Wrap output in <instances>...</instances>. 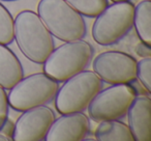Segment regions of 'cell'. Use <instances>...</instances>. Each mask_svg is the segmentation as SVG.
Wrapping results in <instances>:
<instances>
[{"instance_id":"cell-4","label":"cell","mask_w":151,"mask_h":141,"mask_svg":"<svg viewBox=\"0 0 151 141\" xmlns=\"http://www.w3.org/2000/svg\"><path fill=\"white\" fill-rule=\"evenodd\" d=\"M103 89V81L93 71L84 69L63 82L55 95V108L60 114L83 112Z\"/></svg>"},{"instance_id":"cell-19","label":"cell","mask_w":151,"mask_h":141,"mask_svg":"<svg viewBox=\"0 0 151 141\" xmlns=\"http://www.w3.org/2000/svg\"><path fill=\"white\" fill-rule=\"evenodd\" d=\"M136 52H137V54H138L140 57H142V58H145V57H151L150 46L144 44V43H140V44L137 46Z\"/></svg>"},{"instance_id":"cell-22","label":"cell","mask_w":151,"mask_h":141,"mask_svg":"<svg viewBox=\"0 0 151 141\" xmlns=\"http://www.w3.org/2000/svg\"><path fill=\"white\" fill-rule=\"evenodd\" d=\"M2 1H17V0H2Z\"/></svg>"},{"instance_id":"cell-7","label":"cell","mask_w":151,"mask_h":141,"mask_svg":"<svg viewBox=\"0 0 151 141\" xmlns=\"http://www.w3.org/2000/svg\"><path fill=\"white\" fill-rule=\"evenodd\" d=\"M137 89L130 83L112 84L101 89L87 107L89 117L94 121L121 119L126 115L137 97Z\"/></svg>"},{"instance_id":"cell-10","label":"cell","mask_w":151,"mask_h":141,"mask_svg":"<svg viewBox=\"0 0 151 141\" xmlns=\"http://www.w3.org/2000/svg\"><path fill=\"white\" fill-rule=\"evenodd\" d=\"M90 131V119L84 112L61 114L55 118L46 135V141H82Z\"/></svg>"},{"instance_id":"cell-14","label":"cell","mask_w":151,"mask_h":141,"mask_svg":"<svg viewBox=\"0 0 151 141\" xmlns=\"http://www.w3.org/2000/svg\"><path fill=\"white\" fill-rule=\"evenodd\" d=\"M134 26L141 42L151 46V1L142 0L134 7Z\"/></svg>"},{"instance_id":"cell-20","label":"cell","mask_w":151,"mask_h":141,"mask_svg":"<svg viewBox=\"0 0 151 141\" xmlns=\"http://www.w3.org/2000/svg\"><path fill=\"white\" fill-rule=\"evenodd\" d=\"M12 140H13V139L9 138V137L6 136L4 133H2L1 131H0V141H12Z\"/></svg>"},{"instance_id":"cell-1","label":"cell","mask_w":151,"mask_h":141,"mask_svg":"<svg viewBox=\"0 0 151 141\" xmlns=\"http://www.w3.org/2000/svg\"><path fill=\"white\" fill-rule=\"evenodd\" d=\"M14 40L22 54L38 64H42L55 49L53 35L37 13L30 9L20 12L16 17Z\"/></svg>"},{"instance_id":"cell-2","label":"cell","mask_w":151,"mask_h":141,"mask_svg":"<svg viewBox=\"0 0 151 141\" xmlns=\"http://www.w3.org/2000/svg\"><path fill=\"white\" fill-rule=\"evenodd\" d=\"M37 15L50 33L62 42L82 40L86 35L84 16L65 0H40Z\"/></svg>"},{"instance_id":"cell-9","label":"cell","mask_w":151,"mask_h":141,"mask_svg":"<svg viewBox=\"0 0 151 141\" xmlns=\"http://www.w3.org/2000/svg\"><path fill=\"white\" fill-rule=\"evenodd\" d=\"M55 118L54 111L46 105L23 111L14 126L12 138L15 141L45 140Z\"/></svg>"},{"instance_id":"cell-6","label":"cell","mask_w":151,"mask_h":141,"mask_svg":"<svg viewBox=\"0 0 151 141\" xmlns=\"http://www.w3.org/2000/svg\"><path fill=\"white\" fill-rule=\"evenodd\" d=\"M59 82L46 73H35L23 77L7 95L9 105L19 112L26 111L38 106L47 105L54 100Z\"/></svg>"},{"instance_id":"cell-16","label":"cell","mask_w":151,"mask_h":141,"mask_svg":"<svg viewBox=\"0 0 151 141\" xmlns=\"http://www.w3.org/2000/svg\"><path fill=\"white\" fill-rule=\"evenodd\" d=\"M15 19L11 12L0 2V44L9 45L14 42Z\"/></svg>"},{"instance_id":"cell-3","label":"cell","mask_w":151,"mask_h":141,"mask_svg":"<svg viewBox=\"0 0 151 141\" xmlns=\"http://www.w3.org/2000/svg\"><path fill=\"white\" fill-rule=\"evenodd\" d=\"M92 56V46L83 38L65 42L54 49L42 63L44 73L57 82H64L73 75L86 69Z\"/></svg>"},{"instance_id":"cell-18","label":"cell","mask_w":151,"mask_h":141,"mask_svg":"<svg viewBox=\"0 0 151 141\" xmlns=\"http://www.w3.org/2000/svg\"><path fill=\"white\" fill-rule=\"evenodd\" d=\"M9 99L7 93H5V89L2 86H0V131L2 130L5 122L9 119Z\"/></svg>"},{"instance_id":"cell-21","label":"cell","mask_w":151,"mask_h":141,"mask_svg":"<svg viewBox=\"0 0 151 141\" xmlns=\"http://www.w3.org/2000/svg\"><path fill=\"white\" fill-rule=\"evenodd\" d=\"M112 2H120V1H128V0H111Z\"/></svg>"},{"instance_id":"cell-8","label":"cell","mask_w":151,"mask_h":141,"mask_svg":"<svg viewBox=\"0 0 151 141\" xmlns=\"http://www.w3.org/2000/svg\"><path fill=\"white\" fill-rule=\"evenodd\" d=\"M93 72L108 84L132 83L137 80V60L121 51H106L93 59Z\"/></svg>"},{"instance_id":"cell-12","label":"cell","mask_w":151,"mask_h":141,"mask_svg":"<svg viewBox=\"0 0 151 141\" xmlns=\"http://www.w3.org/2000/svg\"><path fill=\"white\" fill-rule=\"evenodd\" d=\"M24 77V69L17 55L0 44V86L9 90Z\"/></svg>"},{"instance_id":"cell-13","label":"cell","mask_w":151,"mask_h":141,"mask_svg":"<svg viewBox=\"0 0 151 141\" xmlns=\"http://www.w3.org/2000/svg\"><path fill=\"white\" fill-rule=\"evenodd\" d=\"M94 132L97 141H134L128 124L119 119L104 120Z\"/></svg>"},{"instance_id":"cell-15","label":"cell","mask_w":151,"mask_h":141,"mask_svg":"<svg viewBox=\"0 0 151 141\" xmlns=\"http://www.w3.org/2000/svg\"><path fill=\"white\" fill-rule=\"evenodd\" d=\"M73 9L88 18H95L108 7V0H65Z\"/></svg>"},{"instance_id":"cell-5","label":"cell","mask_w":151,"mask_h":141,"mask_svg":"<svg viewBox=\"0 0 151 141\" xmlns=\"http://www.w3.org/2000/svg\"><path fill=\"white\" fill-rule=\"evenodd\" d=\"M134 4L128 1L108 5L92 25L91 33L101 46H111L123 38L134 26Z\"/></svg>"},{"instance_id":"cell-17","label":"cell","mask_w":151,"mask_h":141,"mask_svg":"<svg viewBox=\"0 0 151 141\" xmlns=\"http://www.w3.org/2000/svg\"><path fill=\"white\" fill-rule=\"evenodd\" d=\"M151 57H145L137 61V79L148 93H151Z\"/></svg>"},{"instance_id":"cell-11","label":"cell","mask_w":151,"mask_h":141,"mask_svg":"<svg viewBox=\"0 0 151 141\" xmlns=\"http://www.w3.org/2000/svg\"><path fill=\"white\" fill-rule=\"evenodd\" d=\"M128 127L136 141H151V100L138 95L127 111Z\"/></svg>"}]
</instances>
